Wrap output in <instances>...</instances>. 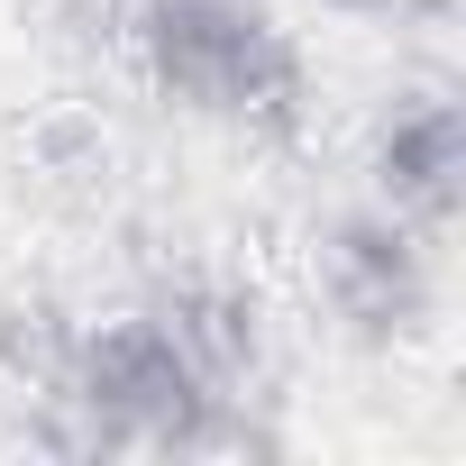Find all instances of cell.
<instances>
[{
  "mask_svg": "<svg viewBox=\"0 0 466 466\" xmlns=\"http://www.w3.org/2000/svg\"><path fill=\"white\" fill-rule=\"evenodd\" d=\"M375 192L420 238H448L466 210V110L457 92H402L375 119Z\"/></svg>",
  "mask_w": 466,
  "mask_h": 466,
  "instance_id": "obj_4",
  "label": "cell"
},
{
  "mask_svg": "<svg viewBox=\"0 0 466 466\" xmlns=\"http://www.w3.org/2000/svg\"><path fill=\"white\" fill-rule=\"evenodd\" d=\"M329 19H357V28H448L457 0H311Z\"/></svg>",
  "mask_w": 466,
  "mask_h": 466,
  "instance_id": "obj_6",
  "label": "cell"
},
{
  "mask_svg": "<svg viewBox=\"0 0 466 466\" xmlns=\"http://www.w3.org/2000/svg\"><path fill=\"white\" fill-rule=\"evenodd\" d=\"M65 411V448H156V457H201V448H238L248 439V402H228L174 339L156 311H110V320H74L56 384L37 393Z\"/></svg>",
  "mask_w": 466,
  "mask_h": 466,
  "instance_id": "obj_1",
  "label": "cell"
},
{
  "mask_svg": "<svg viewBox=\"0 0 466 466\" xmlns=\"http://www.w3.org/2000/svg\"><path fill=\"white\" fill-rule=\"evenodd\" d=\"M320 302L357 348H411L439 311V275H430V238L411 219L375 210H339L320 228Z\"/></svg>",
  "mask_w": 466,
  "mask_h": 466,
  "instance_id": "obj_3",
  "label": "cell"
},
{
  "mask_svg": "<svg viewBox=\"0 0 466 466\" xmlns=\"http://www.w3.org/2000/svg\"><path fill=\"white\" fill-rule=\"evenodd\" d=\"M147 311L165 320V339L228 393V402H257V375H266V320H257V293L228 284V275H165L147 293Z\"/></svg>",
  "mask_w": 466,
  "mask_h": 466,
  "instance_id": "obj_5",
  "label": "cell"
},
{
  "mask_svg": "<svg viewBox=\"0 0 466 466\" xmlns=\"http://www.w3.org/2000/svg\"><path fill=\"white\" fill-rule=\"evenodd\" d=\"M128 56L210 128L284 147L311 119V65L266 0H128Z\"/></svg>",
  "mask_w": 466,
  "mask_h": 466,
  "instance_id": "obj_2",
  "label": "cell"
}]
</instances>
